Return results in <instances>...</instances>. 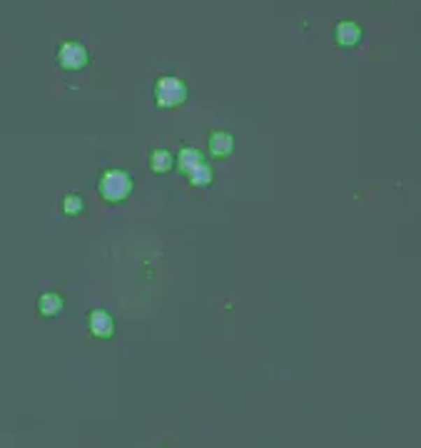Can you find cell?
Masks as SVG:
<instances>
[{
    "mask_svg": "<svg viewBox=\"0 0 421 448\" xmlns=\"http://www.w3.org/2000/svg\"><path fill=\"white\" fill-rule=\"evenodd\" d=\"M155 105L159 110H175L180 105L187 103L190 97V87L183 78H177V75H159L155 80Z\"/></svg>",
    "mask_w": 421,
    "mask_h": 448,
    "instance_id": "6da1fadb",
    "label": "cell"
},
{
    "mask_svg": "<svg viewBox=\"0 0 421 448\" xmlns=\"http://www.w3.org/2000/svg\"><path fill=\"white\" fill-rule=\"evenodd\" d=\"M132 189H135V180H132V175L125 170H105L100 182H97V192H100V197H103L108 205L125 202L132 194Z\"/></svg>",
    "mask_w": 421,
    "mask_h": 448,
    "instance_id": "7a4b0ae2",
    "label": "cell"
},
{
    "mask_svg": "<svg viewBox=\"0 0 421 448\" xmlns=\"http://www.w3.org/2000/svg\"><path fill=\"white\" fill-rule=\"evenodd\" d=\"M87 63H90V52L83 43L78 40H68L60 45L57 50V65L63 70H70V73H78V70H85Z\"/></svg>",
    "mask_w": 421,
    "mask_h": 448,
    "instance_id": "3957f363",
    "label": "cell"
},
{
    "mask_svg": "<svg viewBox=\"0 0 421 448\" xmlns=\"http://www.w3.org/2000/svg\"><path fill=\"white\" fill-rule=\"evenodd\" d=\"M87 329L95 339H113L115 336V319L108 309L97 307L87 314Z\"/></svg>",
    "mask_w": 421,
    "mask_h": 448,
    "instance_id": "277c9868",
    "label": "cell"
},
{
    "mask_svg": "<svg viewBox=\"0 0 421 448\" xmlns=\"http://www.w3.org/2000/svg\"><path fill=\"white\" fill-rule=\"evenodd\" d=\"M362 28H359L354 20H342V23H336V30H334V40L336 45L344 48V50H352L362 43Z\"/></svg>",
    "mask_w": 421,
    "mask_h": 448,
    "instance_id": "5b68a950",
    "label": "cell"
},
{
    "mask_svg": "<svg viewBox=\"0 0 421 448\" xmlns=\"http://www.w3.org/2000/svg\"><path fill=\"white\" fill-rule=\"evenodd\" d=\"M63 307H65V299H63V294H57V291H43V294L38 296L40 317L52 319L63 312Z\"/></svg>",
    "mask_w": 421,
    "mask_h": 448,
    "instance_id": "8992f818",
    "label": "cell"
},
{
    "mask_svg": "<svg viewBox=\"0 0 421 448\" xmlns=\"http://www.w3.org/2000/svg\"><path fill=\"white\" fill-rule=\"evenodd\" d=\"M210 152L215 157H229L234 152V135L227 130H215L210 135Z\"/></svg>",
    "mask_w": 421,
    "mask_h": 448,
    "instance_id": "52a82bcc",
    "label": "cell"
},
{
    "mask_svg": "<svg viewBox=\"0 0 421 448\" xmlns=\"http://www.w3.org/2000/svg\"><path fill=\"white\" fill-rule=\"evenodd\" d=\"M175 167V154L165 147H155L150 152V170L157 172V175H165Z\"/></svg>",
    "mask_w": 421,
    "mask_h": 448,
    "instance_id": "ba28073f",
    "label": "cell"
},
{
    "mask_svg": "<svg viewBox=\"0 0 421 448\" xmlns=\"http://www.w3.org/2000/svg\"><path fill=\"white\" fill-rule=\"evenodd\" d=\"M199 162H205V159H202V152H199V150H194V147H183V150H180V154L175 157V165L180 167V172H183V175H187L190 170H194Z\"/></svg>",
    "mask_w": 421,
    "mask_h": 448,
    "instance_id": "9c48e42d",
    "label": "cell"
},
{
    "mask_svg": "<svg viewBox=\"0 0 421 448\" xmlns=\"http://www.w3.org/2000/svg\"><path fill=\"white\" fill-rule=\"evenodd\" d=\"M190 180V185H194V187H210L212 180H215V172H212V167L207 165V162H199L194 170H190L187 175H185Z\"/></svg>",
    "mask_w": 421,
    "mask_h": 448,
    "instance_id": "30bf717a",
    "label": "cell"
},
{
    "mask_svg": "<svg viewBox=\"0 0 421 448\" xmlns=\"http://www.w3.org/2000/svg\"><path fill=\"white\" fill-rule=\"evenodd\" d=\"M83 210H85V199L80 197L78 192L65 194V197H63V215L78 217V215H83Z\"/></svg>",
    "mask_w": 421,
    "mask_h": 448,
    "instance_id": "8fae6325",
    "label": "cell"
}]
</instances>
